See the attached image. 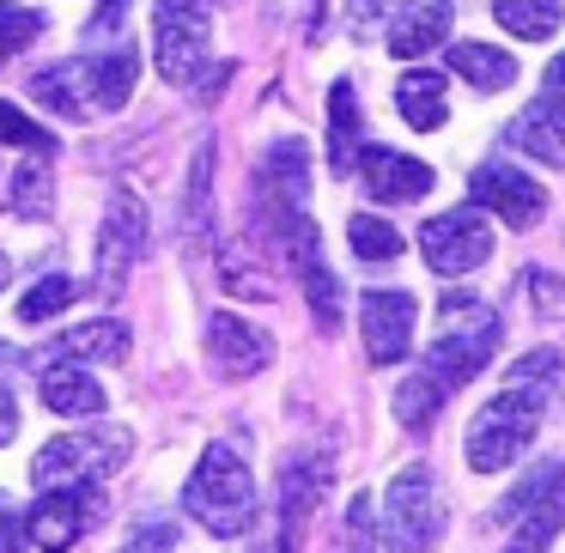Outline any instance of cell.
<instances>
[{
	"instance_id": "obj_1",
	"label": "cell",
	"mask_w": 565,
	"mask_h": 553,
	"mask_svg": "<svg viewBox=\"0 0 565 553\" xmlns=\"http://www.w3.org/2000/svg\"><path fill=\"white\" fill-rule=\"evenodd\" d=\"M492 347H499V322H492V310H468V322L450 317V329L438 334V341L419 353V371L395 390V414H402V426L426 432L431 414H438L444 402H450L456 390H462L468 377H480L492 359Z\"/></svg>"
},
{
	"instance_id": "obj_2",
	"label": "cell",
	"mask_w": 565,
	"mask_h": 553,
	"mask_svg": "<svg viewBox=\"0 0 565 553\" xmlns=\"http://www.w3.org/2000/svg\"><path fill=\"white\" fill-rule=\"evenodd\" d=\"M140 79V55L135 50H110V55H79V62L43 67L31 79V98L43 110H55L62 123H92V116H110L135 98Z\"/></svg>"
},
{
	"instance_id": "obj_3",
	"label": "cell",
	"mask_w": 565,
	"mask_h": 553,
	"mask_svg": "<svg viewBox=\"0 0 565 553\" xmlns=\"http://www.w3.org/2000/svg\"><path fill=\"white\" fill-rule=\"evenodd\" d=\"M183 511L195 517L207 535H244L256 523V475L232 444H207L183 487Z\"/></svg>"
},
{
	"instance_id": "obj_4",
	"label": "cell",
	"mask_w": 565,
	"mask_h": 553,
	"mask_svg": "<svg viewBox=\"0 0 565 553\" xmlns=\"http://www.w3.org/2000/svg\"><path fill=\"white\" fill-rule=\"evenodd\" d=\"M541 407H547V390H523V383H511L504 395H492V402L468 419V438H462L468 468H475V475H504V468L535 444Z\"/></svg>"
},
{
	"instance_id": "obj_5",
	"label": "cell",
	"mask_w": 565,
	"mask_h": 553,
	"mask_svg": "<svg viewBox=\"0 0 565 553\" xmlns=\"http://www.w3.org/2000/svg\"><path fill=\"white\" fill-rule=\"evenodd\" d=\"M213 50V19L201 0H159L152 7V67L171 86H195Z\"/></svg>"
},
{
	"instance_id": "obj_6",
	"label": "cell",
	"mask_w": 565,
	"mask_h": 553,
	"mask_svg": "<svg viewBox=\"0 0 565 553\" xmlns=\"http://www.w3.org/2000/svg\"><path fill=\"white\" fill-rule=\"evenodd\" d=\"M383 535L390 553H431L444 535V499L426 468H402L383 492Z\"/></svg>"
},
{
	"instance_id": "obj_7",
	"label": "cell",
	"mask_w": 565,
	"mask_h": 553,
	"mask_svg": "<svg viewBox=\"0 0 565 553\" xmlns=\"http://www.w3.org/2000/svg\"><path fill=\"white\" fill-rule=\"evenodd\" d=\"M128 456V432L110 426V432H74V438H55L38 450L31 462V480L38 487H74V480H104L110 468H122Z\"/></svg>"
},
{
	"instance_id": "obj_8",
	"label": "cell",
	"mask_w": 565,
	"mask_h": 553,
	"mask_svg": "<svg viewBox=\"0 0 565 553\" xmlns=\"http://www.w3.org/2000/svg\"><path fill=\"white\" fill-rule=\"evenodd\" d=\"M104 517V480H74V487H43V499L25 511V535L43 553H67L86 529Z\"/></svg>"
},
{
	"instance_id": "obj_9",
	"label": "cell",
	"mask_w": 565,
	"mask_h": 553,
	"mask_svg": "<svg viewBox=\"0 0 565 553\" xmlns=\"http://www.w3.org/2000/svg\"><path fill=\"white\" fill-rule=\"evenodd\" d=\"M305 195H310V147L298 135H286V140H274L256 164V208H262V220H268L274 237L305 213Z\"/></svg>"
},
{
	"instance_id": "obj_10",
	"label": "cell",
	"mask_w": 565,
	"mask_h": 553,
	"mask_svg": "<svg viewBox=\"0 0 565 553\" xmlns=\"http://www.w3.org/2000/svg\"><path fill=\"white\" fill-rule=\"evenodd\" d=\"M504 517L516 523L511 553H547L565 529V462H541L523 487L504 499Z\"/></svg>"
},
{
	"instance_id": "obj_11",
	"label": "cell",
	"mask_w": 565,
	"mask_h": 553,
	"mask_svg": "<svg viewBox=\"0 0 565 553\" xmlns=\"http://www.w3.org/2000/svg\"><path fill=\"white\" fill-rule=\"evenodd\" d=\"M419 256L431 262V274L456 280V274H475L480 262L492 256V225L480 208H456V213H438V220L419 225Z\"/></svg>"
},
{
	"instance_id": "obj_12",
	"label": "cell",
	"mask_w": 565,
	"mask_h": 553,
	"mask_svg": "<svg viewBox=\"0 0 565 553\" xmlns=\"http://www.w3.org/2000/svg\"><path fill=\"white\" fill-rule=\"evenodd\" d=\"M329 480H334L329 450H292L286 456V468H280V553H298L305 523L317 517Z\"/></svg>"
},
{
	"instance_id": "obj_13",
	"label": "cell",
	"mask_w": 565,
	"mask_h": 553,
	"mask_svg": "<svg viewBox=\"0 0 565 553\" xmlns=\"http://www.w3.org/2000/svg\"><path fill=\"white\" fill-rule=\"evenodd\" d=\"M468 201H475L480 213H492V220L516 225V232L541 225V213H547V189H541L535 177L511 171V164H480V171L468 177Z\"/></svg>"
},
{
	"instance_id": "obj_14",
	"label": "cell",
	"mask_w": 565,
	"mask_h": 553,
	"mask_svg": "<svg viewBox=\"0 0 565 553\" xmlns=\"http://www.w3.org/2000/svg\"><path fill=\"white\" fill-rule=\"evenodd\" d=\"M280 249H286V262L298 268V280H305V298H310L317 329L329 334L334 322H341V280H334L329 262H322V232L310 225V213H298V220L280 232Z\"/></svg>"
},
{
	"instance_id": "obj_15",
	"label": "cell",
	"mask_w": 565,
	"mask_h": 553,
	"mask_svg": "<svg viewBox=\"0 0 565 553\" xmlns=\"http://www.w3.org/2000/svg\"><path fill=\"white\" fill-rule=\"evenodd\" d=\"M140 249H147V208L135 195H116L98 225V293H122Z\"/></svg>"
},
{
	"instance_id": "obj_16",
	"label": "cell",
	"mask_w": 565,
	"mask_h": 553,
	"mask_svg": "<svg viewBox=\"0 0 565 553\" xmlns=\"http://www.w3.org/2000/svg\"><path fill=\"white\" fill-rule=\"evenodd\" d=\"M414 322H419V305L407 293H365V305H359V334H365L371 365H402L407 347H414Z\"/></svg>"
},
{
	"instance_id": "obj_17",
	"label": "cell",
	"mask_w": 565,
	"mask_h": 553,
	"mask_svg": "<svg viewBox=\"0 0 565 553\" xmlns=\"http://www.w3.org/2000/svg\"><path fill=\"white\" fill-rule=\"evenodd\" d=\"M353 177L365 183L371 201H390V208H402V201H426L431 183H438L431 164L407 159V152H390V147H359Z\"/></svg>"
},
{
	"instance_id": "obj_18",
	"label": "cell",
	"mask_w": 565,
	"mask_h": 553,
	"mask_svg": "<svg viewBox=\"0 0 565 553\" xmlns=\"http://www.w3.org/2000/svg\"><path fill=\"white\" fill-rule=\"evenodd\" d=\"M207 353L225 377H256L274 359V334L262 329V322L237 317V310H213L207 317Z\"/></svg>"
},
{
	"instance_id": "obj_19",
	"label": "cell",
	"mask_w": 565,
	"mask_h": 553,
	"mask_svg": "<svg viewBox=\"0 0 565 553\" xmlns=\"http://www.w3.org/2000/svg\"><path fill=\"white\" fill-rule=\"evenodd\" d=\"M38 395L55 419H98L104 414V383L92 371H79V359H50V371L38 377Z\"/></svg>"
},
{
	"instance_id": "obj_20",
	"label": "cell",
	"mask_w": 565,
	"mask_h": 553,
	"mask_svg": "<svg viewBox=\"0 0 565 553\" xmlns=\"http://www.w3.org/2000/svg\"><path fill=\"white\" fill-rule=\"evenodd\" d=\"M504 140H511L516 152H529V159L565 171V104L559 98H535L511 128H504Z\"/></svg>"
},
{
	"instance_id": "obj_21",
	"label": "cell",
	"mask_w": 565,
	"mask_h": 553,
	"mask_svg": "<svg viewBox=\"0 0 565 553\" xmlns=\"http://www.w3.org/2000/svg\"><path fill=\"white\" fill-rule=\"evenodd\" d=\"M353 159H359V98H353V79H334L329 86V171L353 177Z\"/></svg>"
},
{
	"instance_id": "obj_22",
	"label": "cell",
	"mask_w": 565,
	"mask_h": 553,
	"mask_svg": "<svg viewBox=\"0 0 565 553\" xmlns=\"http://www.w3.org/2000/svg\"><path fill=\"white\" fill-rule=\"evenodd\" d=\"M395 110H402L407 128H444V116H450V104H444V74H431V67H414V74L395 86Z\"/></svg>"
},
{
	"instance_id": "obj_23",
	"label": "cell",
	"mask_w": 565,
	"mask_h": 553,
	"mask_svg": "<svg viewBox=\"0 0 565 553\" xmlns=\"http://www.w3.org/2000/svg\"><path fill=\"white\" fill-rule=\"evenodd\" d=\"M55 353H62V359H98V365H116V359H128V322H116V317L74 322V329L55 341Z\"/></svg>"
},
{
	"instance_id": "obj_24",
	"label": "cell",
	"mask_w": 565,
	"mask_h": 553,
	"mask_svg": "<svg viewBox=\"0 0 565 553\" xmlns=\"http://www.w3.org/2000/svg\"><path fill=\"white\" fill-rule=\"evenodd\" d=\"M444 31H450V0H426L419 13H407L402 25L390 31V50L402 55V62H419V55H431L444 43Z\"/></svg>"
},
{
	"instance_id": "obj_25",
	"label": "cell",
	"mask_w": 565,
	"mask_h": 553,
	"mask_svg": "<svg viewBox=\"0 0 565 553\" xmlns=\"http://www.w3.org/2000/svg\"><path fill=\"white\" fill-rule=\"evenodd\" d=\"M450 74L480 92H504L516 79V62L504 50H487V43H450Z\"/></svg>"
},
{
	"instance_id": "obj_26",
	"label": "cell",
	"mask_w": 565,
	"mask_h": 553,
	"mask_svg": "<svg viewBox=\"0 0 565 553\" xmlns=\"http://www.w3.org/2000/svg\"><path fill=\"white\" fill-rule=\"evenodd\" d=\"M334 553H390V535H383V517H377V504H371V492H359V499L347 504Z\"/></svg>"
},
{
	"instance_id": "obj_27",
	"label": "cell",
	"mask_w": 565,
	"mask_h": 553,
	"mask_svg": "<svg viewBox=\"0 0 565 553\" xmlns=\"http://www.w3.org/2000/svg\"><path fill=\"white\" fill-rule=\"evenodd\" d=\"M492 19L504 31H516V38L541 43L559 31V0H492Z\"/></svg>"
},
{
	"instance_id": "obj_28",
	"label": "cell",
	"mask_w": 565,
	"mask_h": 553,
	"mask_svg": "<svg viewBox=\"0 0 565 553\" xmlns=\"http://www.w3.org/2000/svg\"><path fill=\"white\" fill-rule=\"evenodd\" d=\"M43 159H50V152H38L31 164L13 171V201H7V208H13L19 220H50V208H55V177L43 171Z\"/></svg>"
},
{
	"instance_id": "obj_29",
	"label": "cell",
	"mask_w": 565,
	"mask_h": 553,
	"mask_svg": "<svg viewBox=\"0 0 565 553\" xmlns=\"http://www.w3.org/2000/svg\"><path fill=\"white\" fill-rule=\"evenodd\" d=\"M183 225H189V237H207V225H213V140H201V152L189 159Z\"/></svg>"
},
{
	"instance_id": "obj_30",
	"label": "cell",
	"mask_w": 565,
	"mask_h": 553,
	"mask_svg": "<svg viewBox=\"0 0 565 553\" xmlns=\"http://www.w3.org/2000/svg\"><path fill=\"white\" fill-rule=\"evenodd\" d=\"M347 244H353L359 262H395L402 256V232H395L390 220H377V213H353V220H347Z\"/></svg>"
},
{
	"instance_id": "obj_31",
	"label": "cell",
	"mask_w": 565,
	"mask_h": 553,
	"mask_svg": "<svg viewBox=\"0 0 565 553\" xmlns=\"http://www.w3.org/2000/svg\"><path fill=\"white\" fill-rule=\"evenodd\" d=\"M74 298H79V286L67 280V274H43V280L19 298V322H50L55 310H67Z\"/></svg>"
},
{
	"instance_id": "obj_32",
	"label": "cell",
	"mask_w": 565,
	"mask_h": 553,
	"mask_svg": "<svg viewBox=\"0 0 565 553\" xmlns=\"http://www.w3.org/2000/svg\"><path fill=\"white\" fill-rule=\"evenodd\" d=\"M38 38H43V13L13 7V0H0V55H25Z\"/></svg>"
},
{
	"instance_id": "obj_33",
	"label": "cell",
	"mask_w": 565,
	"mask_h": 553,
	"mask_svg": "<svg viewBox=\"0 0 565 553\" xmlns=\"http://www.w3.org/2000/svg\"><path fill=\"white\" fill-rule=\"evenodd\" d=\"M0 147H25V152H55V135L50 128H38L25 110H13V104H0Z\"/></svg>"
},
{
	"instance_id": "obj_34",
	"label": "cell",
	"mask_w": 565,
	"mask_h": 553,
	"mask_svg": "<svg viewBox=\"0 0 565 553\" xmlns=\"http://www.w3.org/2000/svg\"><path fill=\"white\" fill-rule=\"evenodd\" d=\"M565 359L553 353V347H535V353H523L511 365V383H523V390H553V377H559Z\"/></svg>"
},
{
	"instance_id": "obj_35",
	"label": "cell",
	"mask_w": 565,
	"mask_h": 553,
	"mask_svg": "<svg viewBox=\"0 0 565 553\" xmlns=\"http://www.w3.org/2000/svg\"><path fill=\"white\" fill-rule=\"evenodd\" d=\"M407 0H347V25L353 31H371V25H383V19H395Z\"/></svg>"
},
{
	"instance_id": "obj_36",
	"label": "cell",
	"mask_w": 565,
	"mask_h": 553,
	"mask_svg": "<svg viewBox=\"0 0 565 553\" xmlns=\"http://www.w3.org/2000/svg\"><path fill=\"white\" fill-rule=\"evenodd\" d=\"M529 293H535V305L547 310V317H565V286L553 280L547 268H529Z\"/></svg>"
},
{
	"instance_id": "obj_37",
	"label": "cell",
	"mask_w": 565,
	"mask_h": 553,
	"mask_svg": "<svg viewBox=\"0 0 565 553\" xmlns=\"http://www.w3.org/2000/svg\"><path fill=\"white\" fill-rule=\"evenodd\" d=\"M25 517L13 511V504H7V511H0V553H25Z\"/></svg>"
},
{
	"instance_id": "obj_38",
	"label": "cell",
	"mask_w": 565,
	"mask_h": 553,
	"mask_svg": "<svg viewBox=\"0 0 565 553\" xmlns=\"http://www.w3.org/2000/svg\"><path fill=\"white\" fill-rule=\"evenodd\" d=\"M122 7H128V0H98V13H92V38H104V31L122 25Z\"/></svg>"
},
{
	"instance_id": "obj_39",
	"label": "cell",
	"mask_w": 565,
	"mask_h": 553,
	"mask_svg": "<svg viewBox=\"0 0 565 553\" xmlns=\"http://www.w3.org/2000/svg\"><path fill=\"white\" fill-rule=\"evenodd\" d=\"M13 438H19V402L0 390V444H13Z\"/></svg>"
},
{
	"instance_id": "obj_40",
	"label": "cell",
	"mask_w": 565,
	"mask_h": 553,
	"mask_svg": "<svg viewBox=\"0 0 565 553\" xmlns=\"http://www.w3.org/2000/svg\"><path fill=\"white\" fill-rule=\"evenodd\" d=\"M547 98L565 104V55H553V67H547Z\"/></svg>"
},
{
	"instance_id": "obj_41",
	"label": "cell",
	"mask_w": 565,
	"mask_h": 553,
	"mask_svg": "<svg viewBox=\"0 0 565 553\" xmlns=\"http://www.w3.org/2000/svg\"><path fill=\"white\" fill-rule=\"evenodd\" d=\"M0 365H13V347H7V341H0Z\"/></svg>"
},
{
	"instance_id": "obj_42",
	"label": "cell",
	"mask_w": 565,
	"mask_h": 553,
	"mask_svg": "<svg viewBox=\"0 0 565 553\" xmlns=\"http://www.w3.org/2000/svg\"><path fill=\"white\" fill-rule=\"evenodd\" d=\"M0 293H7V256H0Z\"/></svg>"
},
{
	"instance_id": "obj_43",
	"label": "cell",
	"mask_w": 565,
	"mask_h": 553,
	"mask_svg": "<svg viewBox=\"0 0 565 553\" xmlns=\"http://www.w3.org/2000/svg\"><path fill=\"white\" fill-rule=\"evenodd\" d=\"M0 511H7V492H0Z\"/></svg>"
}]
</instances>
